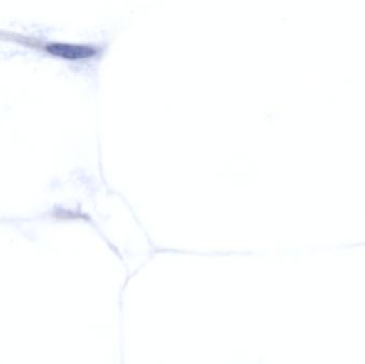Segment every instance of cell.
Here are the masks:
<instances>
[{
  "instance_id": "cell-1",
  "label": "cell",
  "mask_w": 365,
  "mask_h": 364,
  "mask_svg": "<svg viewBox=\"0 0 365 364\" xmlns=\"http://www.w3.org/2000/svg\"><path fill=\"white\" fill-rule=\"evenodd\" d=\"M47 53L68 60L86 59L98 53V48L93 45L71 44V43H47L43 46Z\"/></svg>"
}]
</instances>
